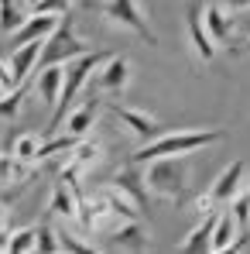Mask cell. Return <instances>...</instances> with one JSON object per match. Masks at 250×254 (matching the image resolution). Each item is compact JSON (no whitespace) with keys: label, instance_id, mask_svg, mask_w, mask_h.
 Here are the masks:
<instances>
[{"label":"cell","instance_id":"21","mask_svg":"<svg viewBox=\"0 0 250 254\" xmlns=\"http://www.w3.org/2000/svg\"><path fill=\"white\" fill-rule=\"evenodd\" d=\"M38 148H42V137H38V134H21L10 151H14V158L24 162V165H38Z\"/></svg>","mask_w":250,"mask_h":254},{"label":"cell","instance_id":"18","mask_svg":"<svg viewBox=\"0 0 250 254\" xmlns=\"http://www.w3.org/2000/svg\"><path fill=\"white\" fill-rule=\"evenodd\" d=\"M216 220H219V210L216 213H206L202 216V223L199 227H192V234L182 241V248L178 251H185V254H202L212 248V230H216Z\"/></svg>","mask_w":250,"mask_h":254},{"label":"cell","instance_id":"8","mask_svg":"<svg viewBox=\"0 0 250 254\" xmlns=\"http://www.w3.org/2000/svg\"><path fill=\"white\" fill-rule=\"evenodd\" d=\"M106 110L120 121V124L141 141V144H148V141H154L158 134H165V127L158 124L151 114H144V110H137V107H124V103H106Z\"/></svg>","mask_w":250,"mask_h":254},{"label":"cell","instance_id":"20","mask_svg":"<svg viewBox=\"0 0 250 254\" xmlns=\"http://www.w3.org/2000/svg\"><path fill=\"white\" fill-rule=\"evenodd\" d=\"M103 196H106L110 210L117 213L120 220H141V213H144V210H141V206H137V203H134L130 196H124V192H120L117 186H106V189H103Z\"/></svg>","mask_w":250,"mask_h":254},{"label":"cell","instance_id":"24","mask_svg":"<svg viewBox=\"0 0 250 254\" xmlns=\"http://www.w3.org/2000/svg\"><path fill=\"white\" fill-rule=\"evenodd\" d=\"M230 210H233V216H237V223H240V230L247 234V227H250V182L237 192V199L230 203Z\"/></svg>","mask_w":250,"mask_h":254},{"label":"cell","instance_id":"1","mask_svg":"<svg viewBox=\"0 0 250 254\" xmlns=\"http://www.w3.org/2000/svg\"><path fill=\"white\" fill-rule=\"evenodd\" d=\"M219 141H226V130H223V127L165 130V134H158L154 141L141 144V148L130 155V162L148 165L151 158H161V155H192V151H199V148H212V144H219Z\"/></svg>","mask_w":250,"mask_h":254},{"label":"cell","instance_id":"29","mask_svg":"<svg viewBox=\"0 0 250 254\" xmlns=\"http://www.w3.org/2000/svg\"><path fill=\"white\" fill-rule=\"evenodd\" d=\"M58 244H62V251H76V254H86V251H93L89 244H83V241H76L72 234H58Z\"/></svg>","mask_w":250,"mask_h":254},{"label":"cell","instance_id":"10","mask_svg":"<svg viewBox=\"0 0 250 254\" xmlns=\"http://www.w3.org/2000/svg\"><path fill=\"white\" fill-rule=\"evenodd\" d=\"M244 172H247V165L237 158V162H230L226 169L216 175V182H212V189H209V196L216 199V206H230V203L237 199V192L244 189Z\"/></svg>","mask_w":250,"mask_h":254},{"label":"cell","instance_id":"34","mask_svg":"<svg viewBox=\"0 0 250 254\" xmlns=\"http://www.w3.org/2000/svg\"><path fill=\"white\" fill-rule=\"evenodd\" d=\"M237 52H240V55H250V38H247V42H244V45H240Z\"/></svg>","mask_w":250,"mask_h":254},{"label":"cell","instance_id":"5","mask_svg":"<svg viewBox=\"0 0 250 254\" xmlns=\"http://www.w3.org/2000/svg\"><path fill=\"white\" fill-rule=\"evenodd\" d=\"M100 14L106 17V24L134 31L137 38H144L148 45H158V35L148 24V10L141 7V0H103L100 3Z\"/></svg>","mask_w":250,"mask_h":254},{"label":"cell","instance_id":"27","mask_svg":"<svg viewBox=\"0 0 250 254\" xmlns=\"http://www.w3.org/2000/svg\"><path fill=\"white\" fill-rule=\"evenodd\" d=\"M21 165H24V162H17V158H14V151H10V155H0V186H3V182H10V179H21V175H24Z\"/></svg>","mask_w":250,"mask_h":254},{"label":"cell","instance_id":"11","mask_svg":"<svg viewBox=\"0 0 250 254\" xmlns=\"http://www.w3.org/2000/svg\"><path fill=\"white\" fill-rule=\"evenodd\" d=\"M113 186L124 192V196H130L141 210H148V179H144V165H137V162H127L124 169L113 175Z\"/></svg>","mask_w":250,"mask_h":254},{"label":"cell","instance_id":"25","mask_svg":"<svg viewBox=\"0 0 250 254\" xmlns=\"http://www.w3.org/2000/svg\"><path fill=\"white\" fill-rule=\"evenodd\" d=\"M38 251H42V254L62 251V244H58V230H55L51 223H42V227H38Z\"/></svg>","mask_w":250,"mask_h":254},{"label":"cell","instance_id":"22","mask_svg":"<svg viewBox=\"0 0 250 254\" xmlns=\"http://www.w3.org/2000/svg\"><path fill=\"white\" fill-rule=\"evenodd\" d=\"M24 17H28V14H21L17 0H0V31H3V35H14V31L24 24Z\"/></svg>","mask_w":250,"mask_h":254},{"label":"cell","instance_id":"3","mask_svg":"<svg viewBox=\"0 0 250 254\" xmlns=\"http://www.w3.org/2000/svg\"><path fill=\"white\" fill-rule=\"evenodd\" d=\"M113 52H83L79 59H72V62H65V86H62V96H58V107H55V114H51V127H58L65 121V110L76 103V96L83 93V86L93 79V72L110 59Z\"/></svg>","mask_w":250,"mask_h":254},{"label":"cell","instance_id":"7","mask_svg":"<svg viewBox=\"0 0 250 254\" xmlns=\"http://www.w3.org/2000/svg\"><path fill=\"white\" fill-rule=\"evenodd\" d=\"M185 31H189V45H192L196 59L216 62V38L209 35L206 17H202V3H199V0H189V3H185Z\"/></svg>","mask_w":250,"mask_h":254},{"label":"cell","instance_id":"30","mask_svg":"<svg viewBox=\"0 0 250 254\" xmlns=\"http://www.w3.org/2000/svg\"><path fill=\"white\" fill-rule=\"evenodd\" d=\"M192 210L199 213V216H206V213H216V199H212L209 192H202V196H196V199H192Z\"/></svg>","mask_w":250,"mask_h":254},{"label":"cell","instance_id":"35","mask_svg":"<svg viewBox=\"0 0 250 254\" xmlns=\"http://www.w3.org/2000/svg\"><path fill=\"white\" fill-rule=\"evenodd\" d=\"M24 3H28V7H31V10H35V7H38V3H42V0H24Z\"/></svg>","mask_w":250,"mask_h":254},{"label":"cell","instance_id":"16","mask_svg":"<svg viewBox=\"0 0 250 254\" xmlns=\"http://www.w3.org/2000/svg\"><path fill=\"white\" fill-rule=\"evenodd\" d=\"M106 100H100L96 93H89V100H86L83 107H76V110H69V121H65V130L72 134V137H86L89 134V127L96 124V114H100V107H103Z\"/></svg>","mask_w":250,"mask_h":254},{"label":"cell","instance_id":"12","mask_svg":"<svg viewBox=\"0 0 250 254\" xmlns=\"http://www.w3.org/2000/svg\"><path fill=\"white\" fill-rule=\"evenodd\" d=\"M240 237H247V234L240 230V223H237L233 210H219L216 230H212V248H209V251H216V254L237 251V248H244V241H240Z\"/></svg>","mask_w":250,"mask_h":254},{"label":"cell","instance_id":"28","mask_svg":"<svg viewBox=\"0 0 250 254\" xmlns=\"http://www.w3.org/2000/svg\"><path fill=\"white\" fill-rule=\"evenodd\" d=\"M69 7H72V0H42L35 10H42V14H69Z\"/></svg>","mask_w":250,"mask_h":254},{"label":"cell","instance_id":"36","mask_svg":"<svg viewBox=\"0 0 250 254\" xmlns=\"http://www.w3.org/2000/svg\"><path fill=\"white\" fill-rule=\"evenodd\" d=\"M7 93H10V89H7V86L0 83V100H3V96H7Z\"/></svg>","mask_w":250,"mask_h":254},{"label":"cell","instance_id":"9","mask_svg":"<svg viewBox=\"0 0 250 254\" xmlns=\"http://www.w3.org/2000/svg\"><path fill=\"white\" fill-rule=\"evenodd\" d=\"M148 248H151V234L141 227V220H124L103 244V251H148Z\"/></svg>","mask_w":250,"mask_h":254},{"label":"cell","instance_id":"26","mask_svg":"<svg viewBox=\"0 0 250 254\" xmlns=\"http://www.w3.org/2000/svg\"><path fill=\"white\" fill-rule=\"evenodd\" d=\"M24 93H28L24 83L17 86V89H10V93L0 100V117H17V114H21V100H24Z\"/></svg>","mask_w":250,"mask_h":254},{"label":"cell","instance_id":"19","mask_svg":"<svg viewBox=\"0 0 250 254\" xmlns=\"http://www.w3.org/2000/svg\"><path fill=\"white\" fill-rule=\"evenodd\" d=\"M100 162H103V144H100V141L79 137V141L69 148V165H72V169L86 172V169H93V165H100Z\"/></svg>","mask_w":250,"mask_h":254},{"label":"cell","instance_id":"6","mask_svg":"<svg viewBox=\"0 0 250 254\" xmlns=\"http://www.w3.org/2000/svg\"><path fill=\"white\" fill-rule=\"evenodd\" d=\"M130 76H134L130 59H127V55H110V59L96 69V76H93V93L124 96L127 86H130Z\"/></svg>","mask_w":250,"mask_h":254},{"label":"cell","instance_id":"14","mask_svg":"<svg viewBox=\"0 0 250 254\" xmlns=\"http://www.w3.org/2000/svg\"><path fill=\"white\" fill-rule=\"evenodd\" d=\"M62 86H65V62H55V65H42L38 69V96H42L45 107H58V96H62Z\"/></svg>","mask_w":250,"mask_h":254},{"label":"cell","instance_id":"4","mask_svg":"<svg viewBox=\"0 0 250 254\" xmlns=\"http://www.w3.org/2000/svg\"><path fill=\"white\" fill-rule=\"evenodd\" d=\"M89 48H93V45L86 42V38H79V31H76V17H72V10H69V14L58 17L55 31L45 38L38 69H42V65H55V62H72V59H79L83 52H89Z\"/></svg>","mask_w":250,"mask_h":254},{"label":"cell","instance_id":"33","mask_svg":"<svg viewBox=\"0 0 250 254\" xmlns=\"http://www.w3.org/2000/svg\"><path fill=\"white\" fill-rule=\"evenodd\" d=\"M0 230H10V220H7V210L0 206Z\"/></svg>","mask_w":250,"mask_h":254},{"label":"cell","instance_id":"23","mask_svg":"<svg viewBox=\"0 0 250 254\" xmlns=\"http://www.w3.org/2000/svg\"><path fill=\"white\" fill-rule=\"evenodd\" d=\"M38 251V227H21L10 234V254H28Z\"/></svg>","mask_w":250,"mask_h":254},{"label":"cell","instance_id":"15","mask_svg":"<svg viewBox=\"0 0 250 254\" xmlns=\"http://www.w3.org/2000/svg\"><path fill=\"white\" fill-rule=\"evenodd\" d=\"M42 48H45V38H42V42H24V45H17V48L10 52V69H14L17 83H24L31 72H38Z\"/></svg>","mask_w":250,"mask_h":254},{"label":"cell","instance_id":"31","mask_svg":"<svg viewBox=\"0 0 250 254\" xmlns=\"http://www.w3.org/2000/svg\"><path fill=\"white\" fill-rule=\"evenodd\" d=\"M0 83L7 86V89H17V76H14V69H10V62H0Z\"/></svg>","mask_w":250,"mask_h":254},{"label":"cell","instance_id":"2","mask_svg":"<svg viewBox=\"0 0 250 254\" xmlns=\"http://www.w3.org/2000/svg\"><path fill=\"white\" fill-rule=\"evenodd\" d=\"M144 179H148L151 196L168 199V203H182L185 192H189L192 165H189L185 155H161V158H151V162H148Z\"/></svg>","mask_w":250,"mask_h":254},{"label":"cell","instance_id":"13","mask_svg":"<svg viewBox=\"0 0 250 254\" xmlns=\"http://www.w3.org/2000/svg\"><path fill=\"white\" fill-rule=\"evenodd\" d=\"M58 17H62V14H42V10L28 14V17H24V24L10 35V45L17 48V45H24V42H42V38H48V35L55 31Z\"/></svg>","mask_w":250,"mask_h":254},{"label":"cell","instance_id":"17","mask_svg":"<svg viewBox=\"0 0 250 254\" xmlns=\"http://www.w3.org/2000/svg\"><path fill=\"white\" fill-rule=\"evenodd\" d=\"M202 17H206V28H209V35L216 38V45L233 42L237 24H233V17H230L226 7H219V3H206V7H202Z\"/></svg>","mask_w":250,"mask_h":254},{"label":"cell","instance_id":"32","mask_svg":"<svg viewBox=\"0 0 250 254\" xmlns=\"http://www.w3.org/2000/svg\"><path fill=\"white\" fill-rule=\"evenodd\" d=\"M219 7H226L230 14H240V10H250V0H216Z\"/></svg>","mask_w":250,"mask_h":254}]
</instances>
